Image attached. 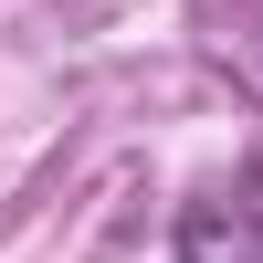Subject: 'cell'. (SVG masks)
Listing matches in <instances>:
<instances>
[{
	"instance_id": "1",
	"label": "cell",
	"mask_w": 263,
	"mask_h": 263,
	"mask_svg": "<svg viewBox=\"0 0 263 263\" xmlns=\"http://www.w3.org/2000/svg\"><path fill=\"white\" fill-rule=\"evenodd\" d=\"M179 263H263V158L179 211Z\"/></svg>"
}]
</instances>
